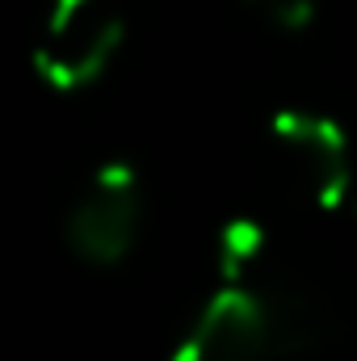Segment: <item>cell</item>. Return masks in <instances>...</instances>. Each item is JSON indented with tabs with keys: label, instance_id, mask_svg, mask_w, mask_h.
Masks as SVG:
<instances>
[{
	"label": "cell",
	"instance_id": "1",
	"mask_svg": "<svg viewBox=\"0 0 357 361\" xmlns=\"http://www.w3.org/2000/svg\"><path fill=\"white\" fill-rule=\"evenodd\" d=\"M131 4L135 0H51L34 42V72L59 92L89 89L122 51Z\"/></svg>",
	"mask_w": 357,
	"mask_h": 361
},
{
	"label": "cell",
	"instance_id": "2",
	"mask_svg": "<svg viewBox=\"0 0 357 361\" xmlns=\"http://www.w3.org/2000/svg\"><path fill=\"white\" fill-rule=\"evenodd\" d=\"M273 177L311 210H332L353 193V156L341 122L307 109H282L269 126Z\"/></svg>",
	"mask_w": 357,
	"mask_h": 361
},
{
	"label": "cell",
	"instance_id": "3",
	"mask_svg": "<svg viewBox=\"0 0 357 361\" xmlns=\"http://www.w3.org/2000/svg\"><path fill=\"white\" fill-rule=\"evenodd\" d=\"M139 177L126 160H109L68 206V244L89 265H118L139 235Z\"/></svg>",
	"mask_w": 357,
	"mask_h": 361
},
{
	"label": "cell",
	"instance_id": "4",
	"mask_svg": "<svg viewBox=\"0 0 357 361\" xmlns=\"http://www.w3.org/2000/svg\"><path fill=\"white\" fill-rule=\"evenodd\" d=\"M277 341L269 302L248 286H219L185 332L173 361H265Z\"/></svg>",
	"mask_w": 357,
	"mask_h": 361
},
{
	"label": "cell",
	"instance_id": "5",
	"mask_svg": "<svg viewBox=\"0 0 357 361\" xmlns=\"http://www.w3.org/2000/svg\"><path fill=\"white\" fill-rule=\"evenodd\" d=\"M219 277L227 286H248V277L265 261V227L257 219H231L219 231Z\"/></svg>",
	"mask_w": 357,
	"mask_h": 361
},
{
	"label": "cell",
	"instance_id": "6",
	"mask_svg": "<svg viewBox=\"0 0 357 361\" xmlns=\"http://www.w3.org/2000/svg\"><path fill=\"white\" fill-rule=\"evenodd\" d=\"M265 21H273L277 30H303L311 17H315V8H320V0H248Z\"/></svg>",
	"mask_w": 357,
	"mask_h": 361
},
{
	"label": "cell",
	"instance_id": "7",
	"mask_svg": "<svg viewBox=\"0 0 357 361\" xmlns=\"http://www.w3.org/2000/svg\"><path fill=\"white\" fill-rule=\"evenodd\" d=\"M353 206H357V177H353Z\"/></svg>",
	"mask_w": 357,
	"mask_h": 361
}]
</instances>
